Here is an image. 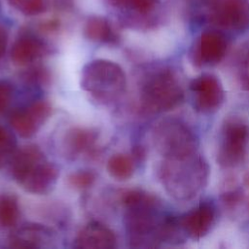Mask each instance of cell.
Here are the masks:
<instances>
[{
  "instance_id": "obj_1",
  "label": "cell",
  "mask_w": 249,
  "mask_h": 249,
  "mask_svg": "<svg viewBox=\"0 0 249 249\" xmlns=\"http://www.w3.org/2000/svg\"><path fill=\"white\" fill-rule=\"evenodd\" d=\"M125 206L124 225L129 245L153 248L166 241L168 217L161 213L159 199L144 191L131 190L123 197Z\"/></svg>"
},
{
  "instance_id": "obj_2",
  "label": "cell",
  "mask_w": 249,
  "mask_h": 249,
  "mask_svg": "<svg viewBox=\"0 0 249 249\" xmlns=\"http://www.w3.org/2000/svg\"><path fill=\"white\" fill-rule=\"evenodd\" d=\"M209 166L198 151L163 158L159 166V178L167 194L176 200L194 198L207 184Z\"/></svg>"
},
{
  "instance_id": "obj_3",
  "label": "cell",
  "mask_w": 249,
  "mask_h": 249,
  "mask_svg": "<svg viewBox=\"0 0 249 249\" xmlns=\"http://www.w3.org/2000/svg\"><path fill=\"white\" fill-rule=\"evenodd\" d=\"M184 97V91L175 73L160 68L150 73L140 90L141 108L148 113H160L173 109Z\"/></svg>"
},
{
  "instance_id": "obj_4",
  "label": "cell",
  "mask_w": 249,
  "mask_h": 249,
  "mask_svg": "<svg viewBox=\"0 0 249 249\" xmlns=\"http://www.w3.org/2000/svg\"><path fill=\"white\" fill-rule=\"evenodd\" d=\"M125 75L117 63L96 59L82 70L81 87L95 99L108 102L116 99L125 89Z\"/></svg>"
},
{
  "instance_id": "obj_5",
  "label": "cell",
  "mask_w": 249,
  "mask_h": 249,
  "mask_svg": "<svg viewBox=\"0 0 249 249\" xmlns=\"http://www.w3.org/2000/svg\"><path fill=\"white\" fill-rule=\"evenodd\" d=\"M249 154V123L240 116L224 120L216 160L220 166L232 168L242 164Z\"/></svg>"
},
{
  "instance_id": "obj_6",
  "label": "cell",
  "mask_w": 249,
  "mask_h": 249,
  "mask_svg": "<svg viewBox=\"0 0 249 249\" xmlns=\"http://www.w3.org/2000/svg\"><path fill=\"white\" fill-rule=\"evenodd\" d=\"M157 151L163 157H179L197 151L198 142L193 130L182 121L165 119L153 130Z\"/></svg>"
},
{
  "instance_id": "obj_7",
  "label": "cell",
  "mask_w": 249,
  "mask_h": 249,
  "mask_svg": "<svg viewBox=\"0 0 249 249\" xmlns=\"http://www.w3.org/2000/svg\"><path fill=\"white\" fill-rule=\"evenodd\" d=\"M228 41L218 30H206L194 42L190 50V60L196 67H204L219 63L225 56Z\"/></svg>"
},
{
  "instance_id": "obj_8",
  "label": "cell",
  "mask_w": 249,
  "mask_h": 249,
  "mask_svg": "<svg viewBox=\"0 0 249 249\" xmlns=\"http://www.w3.org/2000/svg\"><path fill=\"white\" fill-rule=\"evenodd\" d=\"M213 25L240 31L249 27V0H219L207 13Z\"/></svg>"
},
{
  "instance_id": "obj_9",
  "label": "cell",
  "mask_w": 249,
  "mask_h": 249,
  "mask_svg": "<svg viewBox=\"0 0 249 249\" xmlns=\"http://www.w3.org/2000/svg\"><path fill=\"white\" fill-rule=\"evenodd\" d=\"M195 108L204 114L218 110L225 100V90L220 80L212 74H202L190 85Z\"/></svg>"
},
{
  "instance_id": "obj_10",
  "label": "cell",
  "mask_w": 249,
  "mask_h": 249,
  "mask_svg": "<svg viewBox=\"0 0 249 249\" xmlns=\"http://www.w3.org/2000/svg\"><path fill=\"white\" fill-rule=\"evenodd\" d=\"M51 113L52 107L48 101L36 100L14 110L10 116V124L21 137L29 138L38 131Z\"/></svg>"
},
{
  "instance_id": "obj_11",
  "label": "cell",
  "mask_w": 249,
  "mask_h": 249,
  "mask_svg": "<svg viewBox=\"0 0 249 249\" xmlns=\"http://www.w3.org/2000/svg\"><path fill=\"white\" fill-rule=\"evenodd\" d=\"M215 208L209 202H201L189 212L176 219L178 231L186 236L197 240L206 235L215 222Z\"/></svg>"
},
{
  "instance_id": "obj_12",
  "label": "cell",
  "mask_w": 249,
  "mask_h": 249,
  "mask_svg": "<svg viewBox=\"0 0 249 249\" xmlns=\"http://www.w3.org/2000/svg\"><path fill=\"white\" fill-rule=\"evenodd\" d=\"M116 244L114 231L97 222L84 227L74 240V247L85 249H111L116 247Z\"/></svg>"
},
{
  "instance_id": "obj_13",
  "label": "cell",
  "mask_w": 249,
  "mask_h": 249,
  "mask_svg": "<svg viewBox=\"0 0 249 249\" xmlns=\"http://www.w3.org/2000/svg\"><path fill=\"white\" fill-rule=\"evenodd\" d=\"M47 52V45L40 38L32 34H23L14 42L11 59L18 66H26L43 57Z\"/></svg>"
},
{
  "instance_id": "obj_14",
  "label": "cell",
  "mask_w": 249,
  "mask_h": 249,
  "mask_svg": "<svg viewBox=\"0 0 249 249\" xmlns=\"http://www.w3.org/2000/svg\"><path fill=\"white\" fill-rule=\"evenodd\" d=\"M58 168L47 160L40 162L19 184L22 188L35 195H46L55 186Z\"/></svg>"
},
{
  "instance_id": "obj_15",
  "label": "cell",
  "mask_w": 249,
  "mask_h": 249,
  "mask_svg": "<svg viewBox=\"0 0 249 249\" xmlns=\"http://www.w3.org/2000/svg\"><path fill=\"white\" fill-rule=\"evenodd\" d=\"M44 153L36 145H27L15 151L10 160V170L14 179L20 184L24 178L43 160Z\"/></svg>"
},
{
  "instance_id": "obj_16",
  "label": "cell",
  "mask_w": 249,
  "mask_h": 249,
  "mask_svg": "<svg viewBox=\"0 0 249 249\" xmlns=\"http://www.w3.org/2000/svg\"><path fill=\"white\" fill-rule=\"evenodd\" d=\"M52 239L51 231L41 225L27 224L16 230L9 236V245L13 248H40Z\"/></svg>"
},
{
  "instance_id": "obj_17",
  "label": "cell",
  "mask_w": 249,
  "mask_h": 249,
  "mask_svg": "<svg viewBox=\"0 0 249 249\" xmlns=\"http://www.w3.org/2000/svg\"><path fill=\"white\" fill-rule=\"evenodd\" d=\"M97 133L91 129L75 127L70 129L65 136L64 148L69 156H77L93 146Z\"/></svg>"
},
{
  "instance_id": "obj_18",
  "label": "cell",
  "mask_w": 249,
  "mask_h": 249,
  "mask_svg": "<svg viewBox=\"0 0 249 249\" xmlns=\"http://www.w3.org/2000/svg\"><path fill=\"white\" fill-rule=\"evenodd\" d=\"M85 36L93 42L113 43L117 40V35L112 29L108 20L101 17L89 18L84 29Z\"/></svg>"
},
{
  "instance_id": "obj_19",
  "label": "cell",
  "mask_w": 249,
  "mask_h": 249,
  "mask_svg": "<svg viewBox=\"0 0 249 249\" xmlns=\"http://www.w3.org/2000/svg\"><path fill=\"white\" fill-rule=\"evenodd\" d=\"M135 160L133 157L117 154L112 156L107 162V169L109 174L117 180H126L131 177L134 172Z\"/></svg>"
},
{
  "instance_id": "obj_20",
  "label": "cell",
  "mask_w": 249,
  "mask_h": 249,
  "mask_svg": "<svg viewBox=\"0 0 249 249\" xmlns=\"http://www.w3.org/2000/svg\"><path fill=\"white\" fill-rule=\"evenodd\" d=\"M19 217V206L16 196L4 194L0 196V227L15 226Z\"/></svg>"
},
{
  "instance_id": "obj_21",
  "label": "cell",
  "mask_w": 249,
  "mask_h": 249,
  "mask_svg": "<svg viewBox=\"0 0 249 249\" xmlns=\"http://www.w3.org/2000/svg\"><path fill=\"white\" fill-rule=\"evenodd\" d=\"M235 68L239 85L249 92V39L244 41L236 52Z\"/></svg>"
},
{
  "instance_id": "obj_22",
  "label": "cell",
  "mask_w": 249,
  "mask_h": 249,
  "mask_svg": "<svg viewBox=\"0 0 249 249\" xmlns=\"http://www.w3.org/2000/svg\"><path fill=\"white\" fill-rule=\"evenodd\" d=\"M17 150L15 135L6 127L0 125V169L10 161Z\"/></svg>"
},
{
  "instance_id": "obj_23",
  "label": "cell",
  "mask_w": 249,
  "mask_h": 249,
  "mask_svg": "<svg viewBox=\"0 0 249 249\" xmlns=\"http://www.w3.org/2000/svg\"><path fill=\"white\" fill-rule=\"evenodd\" d=\"M8 2L25 16H37L46 10L45 0H8Z\"/></svg>"
},
{
  "instance_id": "obj_24",
  "label": "cell",
  "mask_w": 249,
  "mask_h": 249,
  "mask_svg": "<svg viewBox=\"0 0 249 249\" xmlns=\"http://www.w3.org/2000/svg\"><path fill=\"white\" fill-rule=\"evenodd\" d=\"M110 2L114 6L129 8L139 14L152 12L157 4V0H110Z\"/></svg>"
},
{
  "instance_id": "obj_25",
  "label": "cell",
  "mask_w": 249,
  "mask_h": 249,
  "mask_svg": "<svg viewBox=\"0 0 249 249\" xmlns=\"http://www.w3.org/2000/svg\"><path fill=\"white\" fill-rule=\"evenodd\" d=\"M95 178V173L90 170H79L68 176V183L76 189H86L94 183Z\"/></svg>"
},
{
  "instance_id": "obj_26",
  "label": "cell",
  "mask_w": 249,
  "mask_h": 249,
  "mask_svg": "<svg viewBox=\"0 0 249 249\" xmlns=\"http://www.w3.org/2000/svg\"><path fill=\"white\" fill-rule=\"evenodd\" d=\"M227 187H225L222 197L225 204H227L230 207L236 206L242 199V191L236 186V184L233 183H227Z\"/></svg>"
},
{
  "instance_id": "obj_27",
  "label": "cell",
  "mask_w": 249,
  "mask_h": 249,
  "mask_svg": "<svg viewBox=\"0 0 249 249\" xmlns=\"http://www.w3.org/2000/svg\"><path fill=\"white\" fill-rule=\"evenodd\" d=\"M13 97V86L7 80H0V114L4 113Z\"/></svg>"
},
{
  "instance_id": "obj_28",
  "label": "cell",
  "mask_w": 249,
  "mask_h": 249,
  "mask_svg": "<svg viewBox=\"0 0 249 249\" xmlns=\"http://www.w3.org/2000/svg\"><path fill=\"white\" fill-rule=\"evenodd\" d=\"M219 0H188L192 8L198 10H206L208 13Z\"/></svg>"
},
{
  "instance_id": "obj_29",
  "label": "cell",
  "mask_w": 249,
  "mask_h": 249,
  "mask_svg": "<svg viewBox=\"0 0 249 249\" xmlns=\"http://www.w3.org/2000/svg\"><path fill=\"white\" fill-rule=\"evenodd\" d=\"M7 42H8L7 31L5 30V28L2 25H0V57L4 53V52L6 50Z\"/></svg>"
},
{
  "instance_id": "obj_30",
  "label": "cell",
  "mask_w": 249,
  "mask_h": 249,
  "mask_svg": "<svg viewBox=\"0 0 249 249\" xmlns=\"http://www.w3.org/2000/svg\"><path fill=\"white\" fill-rule=\"evenodd\" d=\"M132 153H133V159L135 160H141L144 158V155H145L143 148L139 147V146L134 147Z\"/></svg>"
},
{
  "instance_id": "obj_31",
  "label": "cell",
  "mask_w": 249,
  "mask_h": 249,
  "mask_svg": "<svg viewBox=\"0 0 249 249\" xmlns=\"http://www.w3.org/2000/svg\"><path fill=\"white\" fill-rule=\"evenodd\" d=\"M73 0H53L54 5L57 8H68L72 5Z\"/></svg>"
},
{
  "instance_id": "obj_32",
  "label": "cell",
  "mask_w": 249,
  "mask_h": 249,
  "mask_svg": "<svg viewBox=\"0 0 249 249\" xmlns=\"http://www.w3.org/2000/svg\"><path fill=\"white\" fill-rule=\"evenodd\" d=\"M243 181H244V185L246 186V188H247L248 191H249V171H247V172L244 174Z\"/></svg>"
}]
</instances>
